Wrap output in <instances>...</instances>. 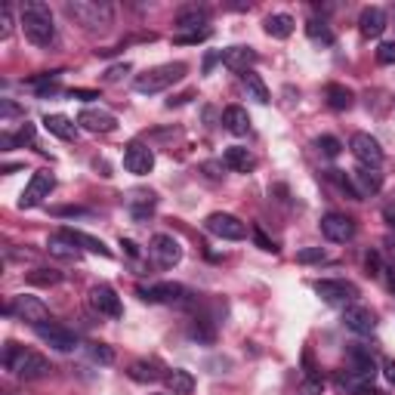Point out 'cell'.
Wrapping results in <instances>:
<instances>
[{
  "mask_svg": "<svg viewBox=\"0 0 395 395\" xmlns=\"http://www.w3.org/2000/svg\"><path fill=\"white\" fill-rule=\"evenodd\" d=\"M22 31L34 46H50L56 41L53 13L43 0H28V4H22Z\"/></svg>",
  "mask_w": 395,
  "mask_h": 395,
  "instance_id": "6da1fadb",
  "label": "cell"
},
{
  "mask_svg": "<svg viewBox=\"0 0 395 395\" xmlns=\"http://www.w3.org/2000/svg\"><path fill=\"white\" fill-rule=\"evenodd\" d=\"M4 368L13 371L19 380H41V377H46V374L53 371L50 361H46L41 352L22 349V346H16V343H6V349H4Z\"/></svg>",
  "mask_w": 395,
  "mask_h": 395,
  "instance_id": "7a4b0ae2",
  "label": "cell"
},
{
  "mask_svg": "<svg viewBox=\"0 0 395 395\" xmlns=\"http://www.w3.org/2000/svg\"><path fill=\"white\" fill-rule=\"evenodd\" d=\"M185 71H189L185 62H167V65H158V68H148L145 74H139L133 81V87H136V93H143V96H155V93L173 87L176 81H183Z\"/></svg>",
  "mask_w": 395,
  "mask_h": 395,
  "instance_id": "3957f363",
  "label": "cell"
},
{
  "mask_svg": "<svg viewBox=\"0 0 395 395\" xmlns=\"http://www.w3.org/2000/svg\"><path fill=\"white\" fill-rule=\"evenodd\" d=\"M65 13H68L78 25L90 28V31L111 25V6L96 4V0H74V4H65Z\"/></svg>",
  "mask_w": 395,
  "mask_h": 395,
  "instance_id": "277c9868",
  "label": "cell"
},
{
  "mask_svg": "<svg viewBox=\"0 0 395 395\" xmlns=\"http://www.w3.org/2000/svg\"><path fill=\"white\" fill-rule=\"evenodd\" d=\"M136 294L145 299V303H167V306H189L192 294L183 284H173V281H161V284H139Z\"/></svg>",
  "mask_w": 395,
  "mask_h": 395,
  "instance_id": "5b68a950",
  "label": "cell"
},
{
  "mask_svg": "<svg viewBox=\"0 0 395 395\" xmlns=\"http://www.w3.org/2000/svg\"><path fill=\"white\" fill-rule=\"evenodd\" d=\"M4 315L6 318H22V322H28L31 327L50 322V309H46V303H43V299H37V297H28V294L16 297L13 303H6Z\"/></svg>",
  "mask_w": 395,
  "mask_h": 395,
  "instance_id": "8992f818",
  "label": "cell"
},
{
  "mask_svg": "<svg viewBox=\"0 0 395 395\" xmlns=\"http://www.w3.org/2000/svg\"><path fill=\"white\" fill-rule=\"evenodd\" d=\"M312 287L327 306H352L359 299V287L343 278H324V281H315Z\"/></svg>",
  "mask_w": 395,
  "mask_h": 395,
  "instance_id": "52a82bcc",
  "label": "cell"
},
{
  "mask_svg": "<svg viewBox=\"0 0 395 395\" xmlns=\"http://www.w3.org/2000/svg\"><path fill=\"white\" fill-rule=\"evenodd\" d=\"M53 189H56V176H53V170H37V173L31 176V183L25 185L22 198H19V207H22V210H28V207L43 204L46 198H50Z\"/></svg>",
  "mask_w": 395,
  "mask_h": 395,
  "instance_id": "ba28073f",
  "label": "cell"
},
{
  "mask_svg": "<svg viewBox=\"0 0 395 395\" xmlns=\"http://www.w3.org/2000/svg\"><path fill=\"white\" fill-rule=\"evenodd\" d=\"M34 334L41 337L50 349H56V352H74V349H78V334L68 331V327H62V324L43 322V324L34 327Z\"/></svg>",
  "mask_w": 395,
  "mask_h": 395,
  "instance_id": "9c48e42d",
  "label": "cell"
},
{
  "mask_svg": "<svg viewBox=\"0 0 395 395\" xmlns=\"http://www.w3.org/2000/svg\"><path fill=\"white\" fill-rule=\"evenodd\" d=\"M349 152L355 155V161H359L361 167H374V170H380V164H383V148L380 143L374 139L371 133H355L349 139Z\"/></svg>",
  "mask_w": 395,
  "mask_h": 395,
  "instance_id": "30bf717a",
  "label": "cell"
},
{
  "mask_svg": "<svg viewBox=\"0 0 395 395\" xmlns=\"http://www.w3.org/2000/svg\"><path fill=\"white\" fill-rule=\"evenodd\" d=\"M204 225H207V232L216 235V238H222V241H241V238H247V225H244L238 216H232V213H210Z\"/></svg>",
  "mask_w": 395,
  "mask_h": 395,
  "instance_id": "8fae6325",
  "label": "cell"
},
{
  "mask_svg": "<svg viewBox=\"0 0 395 395\" xmlns=\"http://www.w3.org/2000/svg\"><path fill=\"white\" fill-rule=\"evenodd\" d=\"M148 253L161 269H173L183 260V244L173 235H155L152 244H148Z\"/></svg>",
  "mask_w": 395,
  "mask_h": 395,
  "instance_id": "7c38bea8",
  "label": "cell"
},
{
  "mask_svg": "<svg viewBox=\"0 0 395 395\" xmlns=\"http://www.w3.org/2000/svg\"><path fill=\"white\" fill-rule=\"evenodd\" d=\"M355 232H359V229H355V220H352V216H346V213H327L322 220V235L327 241H334V244L352 241Z\"/></svg>",
  "mask_w": 395,
  "mask_h": 395,
  "instance_id": "4fadbf2b",
  "label": "cell"
},
{
  "mask_svg": "<svg viewBox=\"0 0 395 395\" xmlns=\"http://www.w3.org/2000/svg\"><path fill=\"white\" fill-rule=\"evenodd\" d=\"M124 167L133 176H148L155 170V152L143 143H130L124 148Z\"/></svg>",
  "mask_w": 395,
  "mask_h": 395,
  "instance_id": "5bb4252c",
  "label": "cell"
},
{
  "mask_svg": "<svg viewBox=\"0 0 395 395\" xmlns=\"http://www.w3.org/2000/svg\"><path fill=\"white\" fill-rule=\"evenodd\" d=\"M90 306L96 309L99 315H108V318H120V315H124L120 297H118L108 284H96V287H90Z\"/></svg>",
  "mask_w": 395,
  "mask_h": 395,
  "instance_id": "9a60e30c",
  "label": "cell"
},
{
  "mask_svg": "<svg viewBox=\"0 0 395 395\" xmlns=\"http://www.w3.org/2000/svg\"><path fill=\"white\" fill-rule=\"evenodd\" d=\"M78 127L87 133H111L118 127V118L106 108H83L78 115Z\"/></svg>",
  "mask_w": 395,
  "mask_h": 395,
  "instance_id": "2e32d148",
  "label": "cell"
},
{
  "mask_svg": "<svg viewBox=\"0 0 395 395\" xmlns=\"http://www.w3.org/2000/svg\"><path fill=\"white\" fill-rule=\"evenodd\" d=\"M349 180H352V189H355V198H371V195H377L383 189V173L380 170H374V167H359V170H352L349 173Z\"/></svg>",
  "mask_w": 395,
  "mask_h": 395,
  "instance_id": "e0dca14e",
  "label": "cell"
},
{
  "mask_svg": "<svg viewBox=\"0 0 395 395\" xmlns=\"http://www.w3.org/2000/svg\"><path fill=\"white\" fill-rule=\"evenodd\" d=\"M210 22V9L207 6H198V4H189L176 13V34H185V31H201Z\"/></svg>",
  "mask_w": 395,
  "mask_h": 395,
  "instance_id": "ac0fdd59",
  "label": "cell"
},
{
  "mask_svg": "<svg viewBox=\"0 0 395 395\" xmlns=\"http://www.w3.org/2000/svg\"><path fill=\"white\" fill-rule=\"evenodd\" d=\"M260 62V53L253 50V46H229V50H222V65L232 71H253V65Z\"/></svg>",
  "mask_w": 395,
  "mask_h": 395,
  "instance_id": "d6986e66",
  "label": "cell"
},
{
  "mask_svg": "<svg viewBox=\"0 0 395 395\" xmlns=\"http://www.w3.org/2000/svg\"><path fill=\"white\" fill-rule=\"evenodd\" d=\"M343 324L349 327L352 334H374V327H377V315L371 312L368 306H346L343 312Z\"/></svg>",
  "mask_w": 395,
  "mask_h": 395,
  "instance_id": "ffe728a7",
  "label": "cell"
},
{
  "mask_svg": "<svg viewBox=\"0 0 395 395\" xmlns=\"http://www.w3.org/2000/svg\"><path fill=\"white\" fill-rule=\"evenodd\" d=\"M346 368H352V371H359L364 374V377H377V359L371 355L368 346H361V343H352L349 346V352H346Z\"/></svg>",
  "mask_w": 395,
  "mask_h": 395,
  "instance_id": "44dd1931",
  "label": "cell"
},
{
  "mask_svg": "<svg viewBox=\"0 0 395 395\" xmlns=\"http://www.w3.org/2000/svg\"><path fill=\"white\" fill-rule=\"evenodd\" d=\"M371 377H364V374H359V371H352V368H343V371H337L334 374V386H337V392L340 395H361L364 389L371 386Z\"/></svg>",
  "mask_w": 395,
  "mask_h": 395,
  "instance_id": "7402d4cb",
  "label": "cell"
},
{
  "mask_svg": "<svg viewBox=\"0 0 395 395\" xmlns=\"http://www.w3.org/2000/svg\"><path fill=\"white\" fill-rule=\"evenodd\" d=\"M359 28H361V34H364V37H380L383 31H386V13H383L380 6H368V9H361V16H359Z\"/></svg>",
  "mask_w": 395,
  "mask_h": 395,
  "instance_id": "603a6c76",
  "label": "cell"
},
{
  "mask_svg": "<svg viewBox=\"0 0 395 395\" xmlns=\"http://www.w3.org/2000/svg\"><path fill=\"white\" fill-rule=\"evenodd\" d=\"M43 130L46 133H53L56 139H65V143H71V139H78V124H74L71 118L65 115H46L43 118Z\"/></svg>",
  "mask_w": 395,
  "mask_h": 395,
  "instance_id": "cb8c5ba5",
  "label": "cell"
},
{
  "mask_svg": "<svg viewBox=\"0 0 395 395\" xmlns=\"http://www.w3.org/2000/svg\"><path fill=\"white\" fill-rule=\"evenodd\" d=\"M222 164L229 167V170H235V173H247V170L257 167V158H253L247 148H241V145H229L222 152Z\"/></svg>",
  "mask_w": 395,
  "mask_h": 395,
  "instance_id": "d4e9b609",
  "label": "cell"
},
{
  "mask_svg": "<svg viewBox=\"0 0 395 395\" xmlns=\"http://www.w3.org/2000/svg\"><path fill=\"white\" fill-rule=\"evenodd\" d=\"M127 374H130V380H136V383H158V380H164V377H167L161 364H158V361H148V359L133 361Z\"/></svg>",
  "mask_w": 395,
  "mask_h": 395,
  "instance_id": "484cf974",
  "label": "cell"
},
{
  "mask_svg": "<svg viewBox=\"0 0 395 395\" xmlns=\"http://www.w3.org/2000/svg\"><path fill=\"white\" fill-rule=\"evenodd\" d=\"M222 124L235 136H247L250 133V115L241 106H229V108H225L222 111Z\"/></svg>",
  "mask_w": 395,
  "mask_h": 395,
  "instance_id": "4316f807",
  "label": "cell"
},
{
  "mask_svg": "<svg viewBox=\"0 0 395 395\" xmlns=\"http://www.w3.org/2000/svg\"><path fill=\"white\" fill-rule=\"evenodd\" d=\"M127 207H130V213H133L136 220H145V216L155 210V192L133 189V192H130V198H127Z\"/></svg>",
  "mask_w": 395,
  "mask_h": 395,
  "instance_id": "83f0119b",
  "label": "cell"
},
{
  "mask_svg": "<svg viewBox=\"0 0 395 395\" xmlns=\"http://www.w3.org/2000/svg\"><path fill=\"white\" fill-rule=\"evenodd\" d=\"M46 250H50L53 257H59V260H78L81 257V247L68 238V235H65V229L59 235H53L50 244H46Z\"/></svg>",
  "mask_w": 395,
  "mask_h": 395,
  "instance_id": "f1b7e54d",
  "label": "cell"
},
{
  "mask_svg": "<svg viewBox=\"0 0 395 395\" xmlns=\"http://www.w3.org/2000/svg\"><path fill=\"white\" fill-rule=\"evenodd\" d=\"M167 389H170L173 395H192L195 392V377L189 371H183V368H173V371H167Z\"/></svg>",
  "mask_w": 395,
  "mask_h": 395,
  "instance_id": "f546056e",
  "label": "cell"
},
{
  "mask_svg": "<svg viewBox=\"0 0 395 395\" xmlns=\"http://www.w3.org/2000/svg\"><path fill=\"white\" fill-rule=\"evenodd\" d=\"M266 34L275 37V41H287L290 34H294V19L287 13H275L266 19Z\"/></svg>",
  "mask_w": 395,
  "mask_h": 395,
  "instance_id": "4dcf8cb0",
  "label": "cell"
},
{
  "mask_svg": "<svg viewBox=\"0 0 395 395\" xmlns=\"http://www.w3.org/2000/svg\"><path fill=\"white\" fill-rule=\"evenodd\" d=\"M65 235L78 244L81 250H87V253H99V257H111V250L102 244L99 238H93V235H87V232H78V229H65Z\"/></svg>",
  "mask_w": 395,
  "mask_h": 395,
  "instance_id": "1f68e13d",
  "label": "cell"
},
{
  "mask_svg": "<svg viewBox=\"0 0 395 395\" xmlns=\"http://www.w3.org/2000/svg\"><path fill=\"white\" fill-rule=\"evenodd\" d=\"M241 81H244V90H247V96L257 99L260 106H266V102H269V87L262 83L260 74H257V71H244Z\"/></svg>",
  "mask_w": 395,
  "mask_h": 395,
  "instance_id": "d6a6232c",
  "label": "cell"
},
{
  "mask_svg": "<svg viewBox=\"0 0 395 395\" xmlns=\"http://www.w3.org/2000/svg\"><path fill=\"white\" fill-rule=\"evenodd\" d=\"M327 106L334 111H349L352 108V90H346L343 83H327Z\"/></svg>",
  "mask_w": 395,
  "mask_h": 395,
  "instance_id": "836d02e7",
  "label": "cell"
},
{
  "mask_svg": "<svg viewBox=\"0 0 395 395\" xmlns=\"http://www.w3.org/2000/svg\"><path fill=\"white\" fill-rule=\"evenodd\" d=\"M306 34H309V41H315V43H324V46L334 43V31H331V25H327L324 19H309Z\"/></svg>",
  "mask_w": 395,
  "mask_h": 395,
  "instance_id": "e575fe53",
  "label": "cell"
},
{
  "mask_svg": "<svg viewBox=\"0 0 395 395\" xmlns=\"http://www.w3.org/2000/svg\"><path fill=\"white\" fill-rule=\"evenodd\" d=\"M25 143H34V124H22L16 133L0 136V145L4 148H16V145H25Z\"/></svg>",
  "mask_w": 395,
  "mask_h": 395,
  "instance_id": "d590c367",
  "label": "cell"
},
{
  "mask_svg": "<svg viewBox=\"0 0 395 395\" xmlns=\"http://www.w3.org/2000/svg\"><path fill=\"white\" fill-rule=\"evenodd\" d=\"M189 337H192V340H198V343H213L216 340V331H213V324L207 322V318H192Z\"/></svg>",
  "mask_w": 395,
  "mask_h": 395,
  "instance_id": "8d00e7d4",
  "label": "cell"
},
{
  "mask_svg": "<svg viewBox=\"0 0 395 395\" xmlns=\"http://www.w3.org/2000/svg\"><path fill=\"white\" fill-rule=\"evenodd\" d=\"M87 352H90V359L96 361V364H115V349L111 346H106V343H87Z\"/></svg>",
  "mask_w": 395,
  "mask_h": 395,
  "instance_id": "74e56055",
  "label": "cell"
},
{
  "mask_svg": "<svg viewBox=\"0 0 395 395\" xmlns=\"http://www.w3.org/2000/svg\"><path fill=\"white\" fill-rule=\"evenodd\" d=\"M210 28H201V31H185V34H173V43H180V46H195V43H204V41H210Z\"/></svg>",
  "mask_w": 395,
  "mask_h": 395,
  "instance_id": "f35d334b",
  "label": "cell"
},
{
  "mask_svg": "<svg viewBox=\"0 0 395 395\" xmlns=\"http://www.w3.org/2000/svg\"><path fill=\"white\" fill-rule=\"evenodd\" d=\"M59 272L56 269H34L31 275H28V281H31V284H41V287H46V284H59Z\"/></svg>",
  "mask_w": 395,
  "mask_h": 395,
  "instance_id": "ab89813d",
  "label": "cell"
},
{
  "mask_svg": "<svg viewBox=\"0 0 395 395\" xmlns=\"http://www.w3.org/2000/svg\"><path fill=\"white\" fill-rule=\"evenodd\" d=\"M315 145H318V152H322L324 158H337L343 152V145H340V139H337V136H322Z\"/></svg>",
  "mask_w": 395,
  "mask_h": 395,
  "instance_id": "60d3db41",
  "label": "cell"
},
{
  "mask_svg": "<svg viewBox=\"0 0 395 395\" xmlns=\"http://www.w3.org/2000/svg\"><path fill=\"white\" fill-rule=\"evenodd\" d=\"M324 260H327V253L322 247H306L297 253V262H303V266H309V262H324Z\"/></svg>",
  "mask_w": 395,
  "mask_h": 395,
  "instance_id": "b9f144b4",
  "label": "cell"
},
{
  "mask_svg": "<svg viewBox=\"0 0 395 395\" xmlns=\"http://www.w3.org/2000/svg\"><path fill=\"white\" fill-rule=\"evenodd\" d=\"M253 241H257V247L260 250H266V253H278V247H275V241L269 238L266 232L260 229V225H253Z\"/></svg>",
  "mask_w": 395,
  "mask_h": 395,
  "instance_id": "7bdbcfd3",
  "label": "cell"
},
{
  "mask_svg": "<svg viewBox=\"0 0 395 395\" xmlns=\"http://www.w3.org/2000/svg\"><path fill=\"white\" fill-rule=\"evenodd\" d=\"M377 62H380V65H395V41H383V43H380Z\"/></svg>",
  "mask_w": 395,
  "mask_h": 395,
  "instance_id": "ee69618b",
  "label": "cell"
},
{
  "mask_svg": "<svg viewBox=\"0 0 395 395\" xmlns=\"http://www.w3.org/2000/svg\"><path fill=\"white\" fill-rule=\"evenodd\" d=\"M0 37H9V31H13V13H9V6L0 9Z\"/></svg>",
  "mask_w": 395,
  "mask_h": 395,
  "instance_id": "f6af8a7d",
  "label": "cell"
},
{
  "mask_svg": "<svg viewBox=\"0 0 395 395\" xmlns=\"http://www.w3.org/2000/svg\"><path fill=\"white\" fill-rule=\"evenodd\" d=\"M56 216H90L87 207H53Z\"/></svg>",
  "mask_w": 395,
  "mask_h": 395,
  "instance_id": "bcb514c9",
  "label": "cell"
},
{
  "mask_svg": "<svg viewBox=\"0 0 395 395\" xmlns=\"http://www.w3.org/2000/svg\"><path fill=\"white\" fill-rule=\"evenodd\" d=\"M364 269H368V275L377 278L380 275V253H368V257H364Z\"/></svg>",
  "mask_w": 395,
  "mask_h": 395,
  "instance_id": "7dc6e473",
  "label": "cell"
},
{
  "mask_svg": "<svg viewBox=\"0 0 395 395\" xmlns=\"http://www.w3.org/2000/svg\"><path fill=\"white\" fill-rule=\"evenodd\" d=\"M130 71V65L124 62V65H115V68H108L106 71V81H111V83H115V81H120V78H124V74Z\"/></svg>",
  "mask_w": 395,
  "mask_h": 395,
  "instance_id": "c3c4849f",
  "label": "cell"
},
{
  "mask_svg": "<svg viewBox=\"0 0 395 395\" xmlns=\"http://www.w3.org/2000/svg\"><path fill=\"white\" fill-rule=\"evenodd\" d=\"M204 170H207V176H213V180H220V170H225V164H216V161H207L204 164Z\"/></svg>",
  "mask_w": 395,
  "mask_h": 395,
  "instance_id": "681fc988",
  "label": "cell"
},
{
  "mask_svg": "<svg viewBox=\"0 0 395 395\" xmlns=\"http://www.w3.org/2000/svg\"><path fill=\"white\" fill-rule=\"evenodd\" d=\"M216 62H222V53H207V59H204V74H210Z\"/></svg>",
  "mask_w": 395,
  "mask_h": 395,
  "instance_id": "f907efd6",
  "label": "cell"
},
{
  "mask_svg": "<svg viewBox=\"0 0 395 395\" xmlns=\"http://www.w3.org/2000/svg\"><path fill=\"white\" fill-rule=\"evenodd\" d=\"M68 96L71 99H99V93L96 90H71Z\"/></svg>",
  "mask_w": 395,
  "mask_h": 395,
  "instance_id": "816d5d0a",
  "label": "cell"
},
{
  "mask_svg": "<svg viewBox=\"0 0 395 395\" xmlns=\"http://www.w3.org/2000/svg\"><path fill=\"white\" fill-rule=\"evenodd\" d=\"M120 247H124V250H127V257H133V260L139 257V247H136V244H133V241H130V238H120Z\"/></svg>",
  "mask_w": 395,
  "mask_h": 395,
  "instance_id": "f5cc1de1",
  "label": "cell"
},
{
  "mask_svg": "<svg viewBox=\"0 0 395 395\" xmlns=\"http://www.w3.org/2000/svg\"><path fill=\"white\" fill-rule=\"evenodd\" d=\"M383 374H386V380H389L392 386H395V361H392V359H386V361H383Z\"/></svg>",
  "mask_w": 395,
  "mask_h": 395,
  "instance_id": "db71d44e",
  "label": "cell"
},
{
  "mask_svg": "<svg viewBox=\"0 0 395 395\" xmlns=\"http://www.w3.org/2000/svg\"><path fill=\"white\" fill-rule=\"evenodd\" d=\"M19 115V106H13V102H4V118H13Z\"/></svg>",
  "mask_w": 395,
  "mask_h": 395,
  "instance_id": "11a10c76",
  "label": "cell"
},
{
  "mask_svg": "<svg viewBox=\"0 0 395 395\" xmlns=\"http://www.w3.org/2000/svg\"><path fill=\"white\" fill-rule=\"evenodd\" d=\"M389 278H392V287H395V260L389 262Z\"/></svg>",
  "mask_w": 395,
  "mask_h": 395,
  "instance_id": "9f6ffc18",
  "label": "cell"
},
{
  "mask_svg": "<svg viewBox=\"0 0 395 395\" xmlns=\"http://www.w3.org/2000/svg\"><path fill=\"white\" fill-rule=\"evenodd\" d=\"M361 395H383V392H380V389H374V386H368V389L361 392Z\"/></svg>",
  "mask_w": 395,
  "mask_h": 395,
  "instance_id": "6f0895ef",
  "label": "cell"
},
{
  "mask_svg": "<svg viewBox=\"0 0 395 395\" xmlns=\"http://www.w3.org/2000/svg\"><path fill=\"white\" fill-rule=\"evenodd\" d=\"M386 220H389V222L395 225V210H386Z\"/></svg>",
  "mask_w": 395,
  "mask_h": 395,
  "instance_id": "680465c9",
  "label": "cell"
}]
</instances>
